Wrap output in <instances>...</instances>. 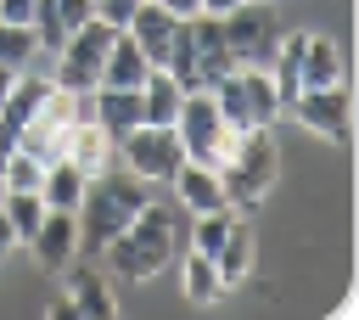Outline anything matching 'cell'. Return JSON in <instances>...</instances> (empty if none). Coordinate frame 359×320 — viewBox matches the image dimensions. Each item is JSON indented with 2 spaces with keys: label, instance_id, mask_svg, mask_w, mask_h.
<instances>
[{
  "label": "cell",
  "instance_id": "1",
  "mask_svg": "<svg viewBox=\"0 0 359 320\" xmlns=\"http://www.w3.org/2000/svg\"><path fill=\"white\" fill-rule=\"evenodd\" d=\"M180 202H168V196H151L107 247H101V258H107V275L112 281H151V275H163L174 258H180Z\"/></svg>",
  "mask_w": 359,
  "mask_h": 320
},
{
  "label": "cell",
  "instance_id": "2",
  "mask_svg": "<svg viewBox=\"0 0 359 320\" xmlns=\"http://www.w3.org/2000/svg\"><path fill=\"white\" fill-rule=\"evenodd\" d=\"M146 202H151V191H146V180H135L129 168H101V174H90V180H84V196H79V208H73V219H79V247L101 253Z\"/></svg>",
  "mask_w": 359,
  "mask_h": 320
},
{
  "label": "cell",
  "instance_id": "3",
  "mask_svg": "<svg viewBox=\"0 0 359 320\" xmlns=\"http://www.w3.org/2000/svg\"><path fill=\"white\" fill-rule=\"evenodd\" d=\"M213 168H219L224 202H230V208H252V202L269 196V185H275V174H280V146H275L269 129H241Z\"/></svg>",
  "mask_w": 359,
  "mask_h": 320
},
{
  "label": "cell",
  "instance_id": "4",
  "mask_svg": "<svg viewBox=\"0 0 359 320\" xmlns=\"http://www.w3.org/2000/svg\"><path fill=\"white\" fill-rule=\"evenodd\" d=\"M230 45L219 34V17L196 11V17H180L174 28V45H168V73L180 79V90H208L230 73Z\"/></svg>",
  "mask_w": 359,
  "mask_h": 320
},
{
  "label": "cell",
  "instance_id": "5",
  "mask_svg": "<svg viewBox=\"0 0 359 320\" xmlns=\"http://www.w3.org/2000/svg\"><path fill=\"white\" fill-rule=\"evenodd\" d=\"M208 95L230 129H275V118H280V95L269 84V67H230L219 84H208Z\"/></svg>",
  "mask_w": 359,
  "mask_h": 320
},
{
  "label": "cell",
  "instance_id": "6",
  "mask_svg": "<svg viewBox=\"0 0 359 320\" xmlns=\"http://www.w3.org/2000/svg\"><path fill=\"white\" fill-rule=\"evenodd\" d=\"M112 22H101L95 11H90V22H79L50 56H56V67H50V84L56 90H95L101 84V67H107V45H112Z\"/></svg>",
  "mask_w": 359,
  "mask_h": 320
},
{
  "label": "cell",
  "instance_id": "7",
  "mask_svg": "<svg viewBox=\"0 0 359 320\" xmlns=\"http://www.w3.org/2000/svg\"><path fill=\"white\" fill-rule=\"evenodd\" d=\"M219 34H224L236 67H269V62H275V45H280L275 0H241L236 11L219 17Z\"/></svg>",
  "mask_w": 359,
  "mask_h": 320
},
{
  "label": "cell",
  "instance_id": "8",
  "mask_svg": "<svg viewBox=\"0 0 359 320\" xmlns=\"http://www.w3.org/2000/svg\"><path fill=\"white\" fill-rule=\"evenodd\" d=\"M174 135H180V152H185L191 163H219L241 129H230V124L219 118V107H213L208 90H185L180 112H174Z\"/></svg>",
  "mask_w": 359,
  "mask_h": 320
},
{
  "label": "cell",
  "instance_id": "9",
  "mask_svg": "<svg viewBox=\"0 0 359 320\" xmlns=\"http://www.w3.org/2000/svg\"><path fill=\"white\" fill-rule=\"evenodd\" d=\"M118 163H123L135 180H146V185H168L174 168L185 163L174 124H135V129L118 140Z\"/></svg>",
  "mask_w": 359,
  "mask_h": 320
},
{
  "label": "cell",
  "instance_id": "10",
  "mask_svg": "<svg viewBox=\"0 0 359 320\" xmlns=\"http://www.w3.org/2000/svg\"><path fill=\"white\" fill-rule=\"evenodd\" d=\"M286 112L331 146H353V107H348V84H320V90H297L286 101Z\"/></svg>",
  "mask_w": 359,
  "mask_h": 320
},
{
  "label": "cell",
  "instance_id": "11",
  "mask_svg": "<svg viewBox=\"0 0 359 320\" xmlns=\"http://www.w3.org/2000/svg\"><path fill=\"white\" fill-rule=\"evenodd\" d=\"M28 253H34V264L39 269H50V275H62L73 258H79V219L73 213H62V208H45V219H39V230L22 241Z\"/></svg>",
  "mask_w": 359,
  "mask_h": 320
},
{
  "label": "cell",
  "instance_id": "12",
  "mask_svg": "<svg viewBox=\"0 0 359 320\" xmlns=\"http://www.w3.org/2000/svg\"><path fill=\"white\" fill-rule=\"evenodd\" d=\"M62 292H67V303H73V314H79V320H118L112 281H107V275H95V269H84L79 258L62 269Z\"/></svg>",
  "mask_w": 359,
  "mask_h": 320
},
{
  "label": "cell",
  "instance_id": "13",
  "mask_svg": "<svg viewBox=\"0 0 359 320\" xmlns=\"http://www.w3.org/2000/svg\"><path fill=\"white\" fill-rule=\"evenodd\" d=\"M174 28H180V17H174V11H163L157 0H140V6L129 11V22H123V34H129V39L146 51V62H151V67H168Z\"/></svg>",
  "mask_w": 359,
  "mask_h": 320
},
{
  "label": "cell",
  "instance_id": "14",
  "mask_svg": "<svg viewBox=\"0 0 359 320\" xmlns=\"http://www.w3.org/2000/svg\"><path fill=\"white\" fill-rule=\"evenodd\" d=\"M174 202H180V213H213V208H230L224 202V185H219V168L213 163H180L174 168Z\"/></svg>",
  "mask_w": 359,
  "mask_h": 320
},
{
  "label": "cell",
  "instance_id": "15",
  "mask_svg": "<svg viewBox=\"0 0 359 320\" xmlns=\"http://www.w3.org/2000/svg\"><path fill=\"white\" fill-rule=\"evenodd\" d=\"M342 79H348L342 45L325 39V34H303V51H297V84H303V90H320V84H342Z\"/></svg>",
  "mask_w": 359,
  "mask_h": 320
},
{
  "label": "cell",
  "instance_id": "16",
  "mask_svg": "<svg viewBox=\"0 0 359 320\" xmlns=\"http://www.w3.org/2000/svg\"><path fill=\"white\" fill-rule=\"evenodd\" d=\"M252 264H258V241H252V225L236 213V225L224 230V241H219V253H213V269H219L224 292H230V286H241V281L252 275Z\"/></svg>",
  "mask_w": 359,
  "mask_h": 320
},
{
  "label": "cell",
  "instance_id": "17",
  "mask_svg": "<svg viewBox=\"0 0 359 320\" xmlns=\"http://www.w3.org/2000/svg\"><path fill=\"white\" fill-rule=\"evenodd\" d=\"M90 0H39L34 6V34H39V51H56L79 22H90Z\"/></svg>",
  "mask_w": 359,
  "mask_h": 320
},
{
  "label": "cell",
  "instance_id": "18",
  "mask_svg": "<svg viewBox=\"0 0 359 320\" xmlns=\"http://www.w3.org/2000/svg\"><path fill=\"white\" fill-rule=\"evenodd\" d=\"M95 124L112 135V146L135 129V124H146V112H140V90H112V84H95Z\"/></svg>",
  "mask_w": 359,
  "mask_h": 320
},
{
  "label": "cell",
  "instance_id": "19",
  "mask_svg": "<svg viewBox=\"0 0 359 320\" xmlns=\"http://www.w3.org/2000/svg\"><path fill=\"white\" fill-rule=\"evenodd\" d=\"M151 73V62H146V51L118 28L112 34V45H107V67H101V84H112V90H140V79Z\"/></svg>",
  "mask_w": 359,
  "mask_h": 320
},
{
  "label": "cell",
  "instance_id": "20",
  "mask_svg": "<svg viewBox=\"0 0 359 320\" xmlns=\"http://www.w3.org/2000/svg\"><path fill=\"white\" fill-rule=\"evenodd\" d=\"M67 163H79L84 168V180L90 174H101V168H112L118 163V146H112V135L101 129V124H73V135H67V152H62Z\"/></svg>",
  "mask_w": 359,
  "mask_h": 320
},
{
  "label": "cell",
  "instance_id": "21",
  "mask_svg": "<svg viewBox=\"0 0 359 320\" xmlns=\"http://www.w3.org/2000/svg\"><path fill=\"white\" fill-rule=\"evenodd\" d=\"M180 101H185V90H180V79L168 67H151L140 79V112H146V124H174Z\"/></svg>",
  "mask_w": 359,
  "mask_h": 320
},
{
  "label": "cell",
  "instance_id": "22",
  "mask_svg": "<svg viewBox=\"0 0 359 320\" xmlns=\"http://www.w3.org/2000/svg\"><path fill=\"white\" fill-rule=\"evenodd\" d=\"M39 196H45V208L73 213V208H79V196H84V168H79V163H67V157L45 163V174H39Z\"/></svg>",
  "mask_w": 359,
  "mask_h": 320
},
{
  "label": "cell",
  "instance_id": "23",
  "mask_svg": "<svg viewBox=\"0 0 359 320\" xmlns=\"http://www.w3.org/2000/svg\"><path fill=\"white\" fill-rule=\"evenodd\" d=\"M180 286H185V298H191V303H202V309L224 298V281H219L213 258H208V253H196V247H185V253H180Z\"/></svg>",
  "mask_w": 359,
  "mask_h": 320
},
{
  "label": "cell",
  "instance_id": "24",
  "mask_svg": "<svg viewBox=\"0 0 359 320\" xmlns=\"http://www.w3.org/2000/svg\"><path fill=\"white\" fill-rule=\"evenodd\" d=\"M39 56H45V51H39L34 22H6V17H0V67L22 73V67H34Z\"/></svg>",
  "mask_w": 359,
  "mask_h": 320
},
{
  "label": "cell",
  "instance_id": "25",
  "mask_svg": "<svg viewBox=\"0 0 359 320\" xmlns=\"http://www.w3.org/2000/svg\"><path fill=\"white\" fill-rule=\"evenodd\" d=\"M0 208L11 213V225H17L22 241H28V236L39 230V219H45V196H39V191H0Z\"/></svg>",
  "mask_w": 359,
  "mask_h": 320
},
{
  "label": "cell",
  "instance_id": "26",
  "mask_svg": "<svg viewBox=\"0 0 359 320\" xmlns=\"http://www.w3.org/2000/svg\"><path fill=\"white\" fill-rule=\"evenodd\" d=\"M39 174H45V163H34L17 146L0 157V191H39Z\"/></svg>",
  "mask_w": 359,
  "mask_h": 320
},
{
  "label": "cell",
  "instance_id": "27",
  "mask_svg": "<svg viewBox=\"0 0 359 320\" xmlns=\"http://www.w3.org/2000/svg\"><path fill=\"white\" fill-rule=\"evenodd\" d=\"M135 6H140V0H95V17H101V22H112V28H123Z\"/></svg>",
  "mask_w": 359,
  "mask_h": 320
},
{
  "label": "cell",
  "instance_id": "28",
  "mask_svg": "<svg viewBox=\"0 0 359 320\" xmlns=\"http://www.w3.org/2000/svg\"><path fill=\"white\" fill-rule=\"evenodd\" d=\"M17 247H22V236H17V225H11V213L0 208V258H11Z\"/></svg>",
  "mask_w": 359,
  "mask_h": 320
},
{
  "label": "cell",
  "instance_id": "29",
  "mask_svg": "<svg viewBox=\"0 0 359 320\" xmlns=\"http://www.w3.org/2000/svg\"><path fill=\"white\" fill-rule=\"evenodd\" d=\"M34 6L39 0H0V17L6 22H34Z\"/></svg>",
  "mask_w": 359,
  "mask_h": 320
},
{
  "label": "cell",
  "instance_id": "30",
  "mask_svg": "<svg viewBox=\"0 0 359 320\" xmlns=\"http://www.w3.org/2000/svg\"><path fill=\"white\" fill-rule=\"evenodd\" d=\"M45 314H50V320H79V314H73V303H67V292H56V298L45 303Z\"/></svg>",
  "mask_w": 359,
  "mask_h": 320
},
{
  "label": "cell",
  "instance_id": "31",
  "mask_svg": "<svg viewBox=\"0 0 359 320\" xmlns=\"http://www.w3.org/2000/svg\"><path fill=\"white\" fill-rule=\"evenodd\" d=\"M163 11H174V17H196L202 11V0H157Z\"/></svg>",
  "mask_w": 359,
  "mask_h": 320
},
{
  "label": "cell",
  "instance_id": "32",
  "mask_svg": "<svg viewBox=\"0 0 359 320\" xmlns=\"http://www.w3.org/2000/svg\"><path fill=\"white\" fill-rule=\"evenodd\" d=\"M236 6H241V0H202V11H208V17H224V11H236Z\"/></svg>",
  "mask_w": 359,
  "mask_h": 320
},
{
  "label": "cell",
  "instance_id": "33",
  "mask_svg": "<svg viewBox=\"0 0 359 320\" xmlns=\"http://www.w3.org/2000/svg\"><path fill=\"white\" fill-rule=\"evenodd\" d=\"M11 79H17V73H11V67H0V101L11 95Z\"/></svg>",
  "mask_w": 359,
  "mask_h": 320
},
{
  "label": "cell",
  "instance_id": "34",
  "mask_svg": "<svg viewBox=\"0 0 359 320\" xmlns=\"http://www.w3.org/2000/svg\"><path fill=\"white\" fill-rule=\"evenodd\" d=\"M90 6H95V0H90Z\"/></svg>",
  "mask_w": 359,
  "mask_h": 320
}]
</instances>
